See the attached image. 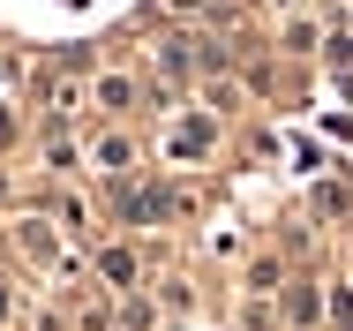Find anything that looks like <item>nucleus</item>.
<instances>
[{
  "label": "nucleus",
  "mask_w": 353,
  "mask_h": 331,
  "mask_svg": "<svg viewBox=\"0 0 353 331\" xmlns=\"http://www.w3.org/2000/svg\"><path fill=\"white\" fill-rule=\"evenodd\" d=\"M98 271H105L113 286H128V278H136V256H128V249H105V256H98Z\"/></svg>",
  "instance_id": "5"
},
{
  "label": "nucleus",
  "mask_w": 353,
  "mask_h": 331,
  "mask_svg": "<svg viewBox=\"0 0 353 331\" xmlns=\"http://www.w3.org/2000/svg\"><path fill=\"white\" fill-rule=\"evenodd\" d=\"M121 211H128V218H165V211H173V196H143V189H128V196H121Z\"/></svg>",
  "instance_id": "3"
},
{
  "label": "nucleus",
  "mask_w": 353,
  "mask_h": 331,
  "mask_svg": "<svg viewBox=\"0 0 353 331\" xmlns=\"http://www.w3.org/2000/svg\"><path fill=\"white\" fill-rule=\"evenodd\" d=\"M211 113H181V121H173V135H165V151H173V158H203V151H211Z\"/></svg>",
  "instance_id": "1"
},
{
  "label": "nucleus",
  "mask_w": 353,
  "mask_h": 331,
  "mask_svg": "<svg viewBox=\"0 0 353 331\" xmlns=\"http://www.w3.org/2000/svg\"><path fill=\"white\" fill-rule=\"evenodd\" d=\"M8 309H15V301H8V286H0V324H8Z\"/></svg>",
  "instance_id": "7"
},
{
  "label": "nucleus",
  "mask_w": 353,
  "mask_h": 331,
  "mask_svg": "<svg viewBox=\"0 0 353 331\" xmlns=\"http://www.w3.org/2000/svg\"><path fill=\"white\" fill-rule=\"evenodd\" d=\"M128 98H136V83H128V75H98V106H105V113H121Z\"/></svg>",
  "instance_id": "4"
},
{
  "label": "nucleus",
  "mask_w": 353,
  "mask_h": 331,
  "mask_svg": "<svg viewBox=\"0 0 353 331\" xmlns=\"http://www.w3.org/2000/svg\"><path fill=\"white\" fill-rule=\"evenodd\" d=\"M23 249H30V256H38V264H46V256H53V234H46V226H38V218H30V226H23Z\"/></svg>",
  "instance_id": "6"
},
{
  "label": "nucleus",
  "mask_w": 353,
  "mask_h": 331,
  "mask_svg": "<svg viewBox=\"0 0 353 331\" xmlns=\"http://www.w3.org/2000/svg\"><path fill=\"white\" fill-rule=\"evenodd\" d=\"M90 158H98L105 173H128V158H136V143H128V135H98V151H90Z\"/></svg>",
  "instance_id": "2"
}]
</instances>
